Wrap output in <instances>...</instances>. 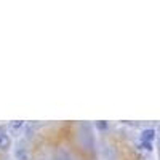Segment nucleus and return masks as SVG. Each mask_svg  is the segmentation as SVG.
Listing matches in <instances>:
<instances>
[{"instance_id":"f257e3e1","label":"nucleus","mask_w":160,"mask_h":160,"mask_svg":"<svg viewBox=\"0 0 160 160\" xmlns=\"http://www.w3.org/2000/svg\"><path fill=\"white\" fill-rule=\"evenodd\" d=\"M154 138H155V131L154 130H144L141 133V141L142 142H152Z\"/></svg>"},{"instance_id":"f03ea898","label":"nucleus","mask_w":160,"mask_h":160,"mask_svg":"<svg viewBox=\"0 0 160 160\" xmlns=\"http://www.w3.org/2000/svg\"><path fill=\"white\" fill-rule=\"evenodd\" d=\"M11 146V139H10V136L8 135H0V149L2 151H5V149H8Z\"/></svg>"},{"instance_id":"7ed1b4c3","label":"nucleus","mask_w":160,"mask_h":160,"mask_svg":"<svg viewBox=\"0 0 160 160\" xmlns=\"http://www.w3.org/2000/svg\"><path fill=\"white\" fill-rule=\"evenodd\" d=\"M22 125H24V122H21V120H16V122H13V123H11V128H15V130H16V128H21Z\"/></svg>"},{"instance_id":"20e7f679","label":"nucleus","mask_w":160,"mask_h":160,"mask_svg":"<svg viewBox=\"0 0 160 160\" xmlns=\"http://www.w3.org/2000/svg\"><path fill=\"white\" fill-rule=\"evenodd\" d=\"M98 128H106V123H98Z\"/></svg>"}]
</instances>
